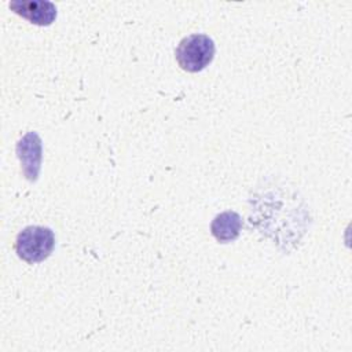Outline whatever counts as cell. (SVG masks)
<instances>
[{
    "instance_id": "obj_2",
    "label": "cell",
    "mask_w": 352,
    "mask_h": 352,
    "mask_svg": "<svg viewBox=\"0 0 352 352\" xmlns=\"http://www.w3.org/2000/svg\"><path fill=\"white\" fill-rule=\"evenodd\" d=\"M214 50V43L209 36L195 33L182 38L175 55L179 66L184 72L197 73L213 60Z\"/></svg>"
},
{
    "instance_id": "obj_5",
    "label": "cell",
    "mask_w": 352,
    "mask_h": 352,
    "mask_svg": "<svg viewBox=\"0 0 352 352\" xmlns=\"http://www.w3.org/2000/svg\"><path fill=\"white\" fill-rule=\"evenodd\" d=\"M241 228L242 219L234 210H226L217 214L210 224L212 235L216 238V241L221 243H227L236 239L239 236Z\"/></svg>"
},
{
    "instance_id": "obj_3",
    "label": "cell",
    "mask_w": 352,
    "mask_h": 352,
    "mask_svg": "<svg viewBox=\"0 0 352 352\" xmlns=\"http://www.w3.org/2000/svg\"><path fill=\"white\" fill-rule=\"evenodd\" d=\"M41 139L36 132H28L16 144V154L21 161L23 176L36 182L41 165Z\"/></svg>"
},
{
    "instance_id": "obj_4",
    "label": "cell",
    "mask_w": 352,
    "mask_h": 352,
    "mask_svg": "<svg viewBox=\"0 0 352 352\" xmlns=\"http://www.w3.org/2000/svg\"><path fill=\"white\" fill-rule=\"evenodd\" d=\"M10 8L38 26H48L56 18L55 4L45 0H14L10 3Z\"/></svg>"
},
{
    "instance_id": "obj_1",
    "label": "cell",
    "mask_w": 352,
    "mask_h": 352,
    "mask_svg": "<svg viewBox=\"0 0 352 352\" xmlns=\"http://www.w3.org/2000/svg\"><path fill=\"white\" fill-rule=\"evenodd\" d=\"M54 246L55 235L52 230L43 226L25 227L15 241L16 254L29 264L45 260L52 253Z\"/></svg>"
}]
</instances>
